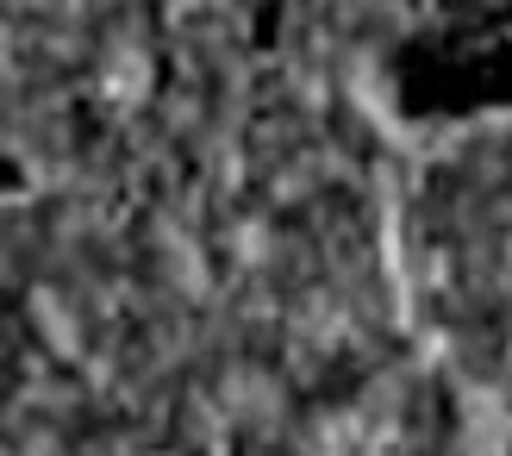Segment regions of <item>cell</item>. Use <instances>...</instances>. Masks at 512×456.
<instances>
[{"label": "cell", "mask_w": 512, "mask_h": 456, "mask_svg": "<svg viewBox=\"0 0 512 456\" xmlns=\"http://www.w3.org/2000/svg\"><path fill=\"white\" fill-rule=\"evenodd\" d=\"M388 88H394L400 119L413 125H456V119L506 113L512 107V25L481 7L425 19L394 50Z\"/></svg>", "instance_id": "cell-1"}]
</instances>
